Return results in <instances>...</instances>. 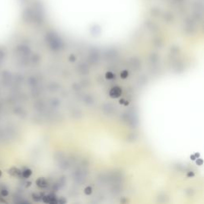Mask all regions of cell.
I'll use <instances>...</instances> for the list:
<instances>
[{
	"mask_svg": "<svg viewBox=\"0 0 204 204\" xmlns=\"http://www.w3.org/2000/svg\"><path fill=\"white\" fill-rule=\"evenodd\" d=\"M85 193L86 195H90L91 193H92V188L89 187H85Z\"/></svg>",
	"mask_w": 204,
	"mask_h": 204,
	"instance_id": "30bf717a",
	"label": "cell"
},
{
	"mask_svg": "<svg viewBox=\"0 0 204 204\" xmlns=\"http://www.w3.org/2000/svg\"><path fill=\"white\" fill-rule=\"evenodd\" d=\"M0 195H1L2 197H6V196H7V195H9L8 190H7V189H5V188L2 189L1 191H0Z\"/></svg>",
	"mask_w": 204,
	"mask_h": 204,
	"instance_id": "52a82bcc",
	"label": "cell"
},
{
	"mask_svg": "<svg viewBox=\"0 0 204 204\" xmlns=\"http://www.w3.org/2000/svg\"><path fill=\"white\" fill-rule=\"evenodd\" d=\"M114 77H115V76H114V74L112 72H107L106 74H105V77L107 78V79H109V80L113 79Z\"/></svg>",
	"mask_w": 204,
	"mask_h": 204,
	"instance_id": "ba28073f",
	"label": "cell"
},
{
	"mask_svg": "<svg viewBox=\"0 0 204 204\" xmlns=\"http://www.w3.org/2000/svg\"><path fill=\"white\" fill-rule=\"evenodd\" d=\"M36 185L40 188H45L48 186V182L45 178L41 177V178H38L36 180Z\"/></svg>",
	"mask_w": 204,
	"mask_h": 204,
	"instance_id": "277c9868",
	"label": "cell"
},
{
	"mask_svg": "<svg viewBox=\"0 0 204 204\" xmlns=\"http://www.w3.org/2000/svg\"><path fill=\"white\" fill-rule=\"evenodd\" d=\"M128 72L127 70H124L123 72L120 73V77L121 78H123V79H125L126 77H128Z\"/></svg>",
	"mask_w": 204,
	"mask_h": 204,
	"instance_id": "9c48e42d",
	"label": "cell"
},
{
	"mask_svg": "<svg viewBox=\"0 0 204 204\" xmlns=\"http://www.w3.org/2000/svg\"><path fill=\"white\" fill-rule=\"evenodd\" d=\"M121 92H122L121 89L118 86H115L111 89V90L109 92V96L112 98H117L121 95Z\"/></svg>",
	"mask_w": 204,
	"mask_h": 204,
	"instance_id": "3957f363",
	"label": "cell"
},
{
	"mask_svg": "<svg viewBox=\"0 0 204 204\" xmlns=\"http://www.w3.org/2000/svg\"><path fill=\"white\" fill-rule=\"evenodd\" d=\"M42 200L43 201L44 203H58V199H57V197L53 195H43L42 196Z\"/></svg>",
	"mask_w": 204,
	"mask_h": 204,
	"instance_id": "7a4b0ae2",
	"label": "cell"
},
{
	"mask_svg": "<svg viewBox=\"0 0 204 204\" xmlns=\"http://www.w3.org/2000/svg\"><path fill=\"white\" fill-rule=\"evenodd\" d=\"M2 171H1V170H0V177H1V176H2Z\"/></svg>",
	"mask_w": 204,
	"mask_h": 204,
	"instance_id": "8fae6325",
	"label": "cell"
},
{
	"mask_svg": "<svg viewBox=\"0 0 204 204\" xmlns=\"http://www.w3.org/2000/svg\"><path fill=\"white\" fill-rule=\"evenodd\" d=\"M42 194H38V193H34L33 195H32V198L34 200L35 202H39L41 201L42 199Z\"/></svg>",
	"mask_w": 204,
	"mask_h": 204,
	"instance_id": "8992f818",
	"label": "cell"
},
{
	"mask_svg": "<svg viewBox=\"0 0 204 204\" xmlns=\"http://www.w3.org/2000/svg\"><path fill=\"white\" fill-rule=\"evenodd\" d=\"M32 175V171L29 168H26L23 171H22V178L28 179Z\"/></svg>",
	"mask_w": 204,
	"mask_h": 204,
	"instance_id": "5b68a950",
	"label": "cell"
},
{
	"mask_svg": "<svg viewBox=\"0 0 204 204\" xmlns=\"http://www.w3.org/2000/svg\"><path fill=\"white\" fill-rule=\"evenodd\" d=\"M7 172L9 175H10L13 177H17V178H22V171L19 168L13 167L8 169Z\"/></svg>",
	"mask_w": 204,
	"mask_h": 204,
	"instance_id": "6da1fadb",
	"label": "cell"
}]
</instances>
